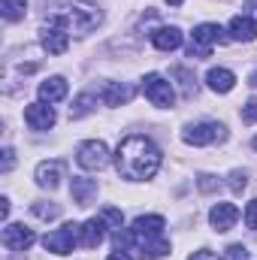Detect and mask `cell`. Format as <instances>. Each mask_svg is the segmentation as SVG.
Listing matches in <instances>:
<instances>
[{
    "mask_svg": "<svg viewBox=\"0 0 257 260\" xmlns=\"http://www.w3.org/2000/svg\"><path fill=\"white\" fill-rule=\"evenodd\" d=\"M245 224H248L251 230H257V200H251L248 209H245Z\"/></svg>",
    "mask_w": 257,
    "mask_h": 260,
    "instance_id": "31",
    "label": "cell"
},
{
    "mask_svg": "<svg viewBox=\"0 0 257 260\" xmlns=\"http://www.w3.org/2000/svg\"><path fill=\"white\" fill-rule=\"evenodd\" d=\"M167 3H170V6H182L185 0H167Z\"/></svg>",
    "mask_w": 257,
    "mask_h": 260,
    "instance_id": "38",
    "label": "cell"
},
{
    "mask_svg": "<svg viewBox=\"0 0 257 260\" xmlns=\"http://www.w3.org/2000/svg\"><path fill=\"white\" fill-rule=\"evenodd\" d=\"M30 209H34V215L43 218V221H55V218L61 215V206H58V203H46V200H37Z\"/></svg>",
    "mask_w": 257,
    "mask_h": 260,
    "instance_id": "24",
    "label": "cell"
},
{
    "mask_svg": "<svg viewBox=\"0 0 257 260\" xmlns=\"http://www.w3.org/2000/svg\"><path fill=\"white\" fill-rule=\"evenodd\" d=\"M24 121H27V127L30 130H49L55 127V109L49 106V103H30L27 109H24Z\"/></svg>",
    "mask_w": 257,
    "mask_h": 260,
    "instance_id": "9",
    "label": "cell"
},
{
    "mask_svg": "<svg viewBox=\"0 0 257 260\" xmlns=\"http://www.w3.org/2000/svg\"><path fill=\"white\" fill-rule=\"evenodd\" d=\"M227 254H230L233 260H245L248 248H245V245H230V248H227Z\"/></svg>",
    "mask_w": 257,
    "mask_h": 260,
    "instance_id": "33",
    "label": "cell"
},
{
    "mask_svg": "<svg viewBox=\"0 0 257 260\" xmlns=\"http://www.w3.org/2000/svg\"><path fill=\"white\" fill-rule=\"evenodd\" d=\"M142 94H145L157 109H170V106L176 103V91H173V85H170L160 73H148V76L142 79Z\"/></svg>",
    "mask_w": 257,
    "mask_h": 260,
    "instance_id": "3",
    "label": "cell"
},
{
    "mask_svg": "<svg viewBox=\"0 0 257 260\" xmlns=\"http://www.w3.org/2000/svg\"><path fill=\"white\" fill-rule=\"evenodd\" d=\"M130 230H133L136 242H139V239H157V236L164 233V218H160V215H139Z\"/></svg>",
    "mask_w": 257,
    "mask_h": 260,
    "instance_id": "13",
    "label": "cell"
},
{
    "mask_svg": "<svg viewBox=\"0 0 257 260\" xmlns=\"http://www.w3.org/2000/svg\"><path fill=\"white\" fill-rule=\"evenodd\" d=\"M188 260H221V257H218V254H212L209 248H200V251H194Z\"/></svg>",
    "mask_w": 257,
    "mask_h": 260,
    "instance_id": "34",
    "label": "cell"
},
{
    "mask_svg": "<svg viewBox=\"0 0 257 260\" xmlns=\"http://www.w3.org/2000/svg\"><path fill=\"white\" fill-rule=\"evenodd\" d=\"M12 164H15V151H12V148H3V167H0V170H3V173H9V170H12Z\"/></svg>",
    "mask_w": 257,
    "mask_h": 260,
    "instance_id": "32",
    "label": "cell"
},
{
    "mask_svg": "<svg viewBox=\"0 0 257 260\" xmlns=\"http://www.w3.org/2000/svg\"><path fill=\"white\" fill-rule=\"evenodd\" d=\"M43 49L49 55H64L70 49V30L55 24V21H49V27H43Z\"/></svg>",
    "mask_w": 257,
    "mask_h": 260,
    "instance_id": "8",
    "label": "cell"
},
{
    "mask_svg": "<svg viewBox=\"0 0 257 260\" xmlns=\"http://www.w3.org/2000/svg\"><path fill=\"white\" fill-rule=\"evenodd\" d=\"M206 85H209L215 94H227V91H233L236 76H233L230 70H224V67H212V70L206 73Z\"/></svg>",
    "mask_w": 257,
    "mask_h": 260,
    "instance_id": "16",
    "label": "cell"
},
{
    "mask_svg": "<svg viewBox=\"0 0 257 260\" xmlns=\"http://www.w3.org/2000/svg\"><path fill=\"white\" fill-rule=\"evenodd\" d=\"M251 85H257V73H251Z\"/></svg>",
    "mask_w": 257,
    "mask_h": 260,
    "instance_id": "39",
    "label": "cell"
},
{
    "mask_svg": "<svg viewBox=\"0 0 257 260\" xmlns=\"http://www.w3.org/2000/svg\"><path fill=\"white\" fill-rule=\"evenodd\" d=\"M182 139L188 145H209L215 139H224V127L221 124H212V121H203V124H194L182 133Z\"/></svg>",
    "mask_w": 257,
    "mask_h": 260,
    "instance_id": "6",
    "label": "cell"
},
{
    "mask_svg": "<svg viewBox=\"0 0 257 260\" xmlns=\"http://www.w3.org/2000/svg\"><path fill=\"white\" fill-rule=\"evenodd\" d=\"M227 185H230V191H233V194H242V191L248 188V176H245L242 170H233V173H230V182H227Z\"/></svg>",
    "mask_w": 257,
    "mask_h": 260,
    "instance_id": "26",
    "label": "cell"
},
{
    "mask_svg": "<svg viewBox=\"0 0 257 260\" xmlns=\"http://www.w3.org/2000/svg\"><path fill=\"white\" fill-rule=\"evenodd\" d=\"M245 12H248V18L257 21V0H245Z\"/></svg>",
    "mask_w": 257,
    "mask_h": 260,
    "instance_id": "35",
    "label": "cell"
},
{
    "mask_svg": "<svg viewBox=\"0 0 257 260\" xmlns=\"http://www.w3.org/2000/svg\"><path fill=\"white\" fill-rule=\"evenodd\" d=\"M94 106H97L94 94H88V91H85V94H79V97H76V103L70 106V118H73V121H76V118H85L88 112H94Z\"/></svg>",
    "mask_w": 257,
    "mask_h": 260,
    "instance_id": "22",
    "label": "cell"
},
{
    "mask_svg": "<svg viewBox=\"0 0 257 260\" xmlns=\"http://www.w3.org/2000/svg\"><path fill=\"white\" fill-rule=\"evenodd\" d=\"M139 254L145 260H160V257H167L170 254V242L167 239H139Z\"/></svg>",
    "mask_w": 257,
    "mask_h": 260,
    "instance_id": "20",
    "label": "cell"
},
{
    "mask_svg": "<svg viewBox=\"0 0 257 260\" xmlns=\"http://www.w3.org/2000/svg\"><path fill=\"white\" fill-rule=\"evenodd\" d=\"M49 21H55V24H61L67 30L85 37L88 30H94V27L103 21V15H100V9H97L94 3H88V0H58V6H55V12L49 15Z\"/></svg>",
    "mask_w": 257,
    "mask_h": 260,
    "instance_id": "2",
    "label": "cell"
},
{
    "mask_svg": "<svg viewBox=\"0 0 257 260\" xmlns=\"http://www.w3.org/2000/svg\"><path fill=\"white\" fill-rule=\"evenodd\" d=\"M173 76L182 82V91H185V97H194V94H197V82H194L191 70H185V67H176V70H173Z\"/></svg>",
    "mask_w": 257,
    "mask_h": 260,
    "instance_id": "25",
    "label": "cell"
},
{
    "mask_svg": "<svg viewBox=\"0 0 257 260\" xmlns=\"http://www.w3.org/2000/svg\"><path fill=\"white\" fill-rule=\"evenodd\" d=\"M70 194H73V200H76L79 206H91L94 197H97V182H94V179L73 176V182H70Z\"/></svg>",
    "mask_w": 257,
    "mask_h": 260,
    "instance_id": "15",
    "label": "cell"
},
{
    "mask_svg": "<svg viewBox=\"0 0 257 260\" xmlns=\"http://www.w3.org/2000/svg\"><path fill=\"white\" fill-rule=\"evenodd\" d=\"M133 100V85L127 82H106L103 88V103L106 106H124Z\"/></svg>",
    "mask_w": 257,
    "mask_h": 260,
    "instance_id": "14",
    "label": "cell"
},
{
    "mask_svg": "<svg viewBox=\"0 0 257 260\" xmlns=\"http://www.w3.org/2000/svg\"><path fill=\"white\" fill-rule=\"evenodd\" d=\"M0 218H3V221L9 218V200H6V197L0 200Z\"/></svg>",
    "mask_w": 257,
    "mask_h": 260,
    "instance_id": "36",
    "label": "cell"
},
{
    "mask_svg": "<svg viewBox=\"0 0 257 260\" xmlns=\"http://www.w3.org/2000/svg\"><path fill=\"white\" fill-rule=\"evenodd\" d=\"M251 145H254V151H257V136H254V142H251Z\"/></svg>",
    "mask_w": 257,
    "mask_h": 260,
    "instance_id": "40",
    "label": "cell"
},
{
    "mask_svg": "<svg viewBox=\"0 0 257 260\" xmlns=\"http://www.w3.org/2000/svg\"><path fill=\"white\" fill-rule=\"evenodd\" d=\"M242 121H245V124H257V97H251V100L245 103V109H242Z\"/></svg>",
    "mask_w": 257,
    "mask_h": 260,
    "instance_id": "29",
    "label": "cell"
},
{
    "mask_svg": "<svg viewBox=\"0 0 257 260\" xmlns=\"http://www.w3.org/2000/svg\"><path fill=\"white\" fill-rule=\"evenodd\" d=\"M67 97V79L64 76H52L46 82H40V100L43 103H58Z\"/></svg>",
    "mask_w": 257,
    "mask_h": 260,
    "instance_id": "18",
    "label": "cell"
},
{
    "mask_svg": "<svg viewBox=\"0 0 257 260\" xmlns=\"http://www.w3.org/2000/svg\"><path fill=\"white\" fill-rule=\"evenodd\" d=\"M209 221H212V227H215L218 233H227L230 227H236V221H239V209H236L233 203H215L212 212H209Z\"/></svg>",
    "mask_w": 257,
    "mask_h": 260,
    "instance_id": "10",
    "label": "cell"
},
{
    "mask_svg": "<svg viewBox=\"0 0 257 260\" xmlns=\"http://www.w3.org/2000/svg\"><path fill=\"white\" fill-rule=\"evenodd\" d=\"M221 34H224V30H221L218 24H197V27H194V43L212 49V43H221V40H224Z\"/></svg>",
    "mask_w": 257,
    "mask_h": 260,
    "instance_id": "21",
    "label": "cell"
},
{
    "mask_svg": "<svg viewBox=\"0 0 257 260\" xmlns=\"http://www.w3.org/2000/svg\"><path fill=\"white\" fill-rule=\"evenodd\" d=\"M106 260H130V254L127 251H115V254H109Z\"/></svg>",
    "mask_w": 257,
    "mask_h": 260,
    "instance_id": "37",
    "label": "cell"
},
{
    "mask_svg": "<svg viewBox=\"0 0 257 260\" xmlns=\"http://www.w3.org/2000/svg\"><path fill=\"white\" fill-rule=\"evenodd\" d=\"M254 37H257L254 18H248V15H236V18L230 21V40H236V43H251Z\"/></svg>",
    "mask_w": 257,
    "mask_h": 260,
    "instance_id": "19",
    "label": "cell"
},
{
    "mask_svg": "<svg viewBox=\"0 0 257 260\" xmlns=\"http://www.w3.org/2000/svg\"><path fill=\"white\" fill-rule=\"evenodd\" d=\"M76 236H79V227H76V224H67V227H58V230L46 233V236H43V245H46V251L70 254L73 245H76Z\"/></svg>",
    "mask_w": 257,
    "mask_h": 260,
    "instance_id": "5",
    "label": "cell"
},
{
    "mask_svg": "<svg viewBox=\"0 0 257 260\" xmlns=\"http://www.w3.org/2000/svg\"><path fill=\"white\" fill-rule=\"evenodd\" d=\"M106 239V221L103 218H91L79 227V245L82 248H97Z\"/></svg>",
    "mask_w": 257,
    "mask_h": 260,
    "instance_id": "12",
    "label": "cell"
},
{
    "mask_svg": "<svg viewBox=\"0 0 257 260\" xmlns=\"http://www.w3.org/2000/svg\"><path fill=\"white\" fill-rule=\"evenodd\" d=\"M0 12L6 21H21L24 12H27V0H3L0 3Z\"/></svg>",
    "mask_w": 257,
    "mask_h": 260,
    "instance_id": "23",
    "label": "cell"
},
{
    "mask_svg": "<svg viewBox=\"0 0 257 260\" xmlns=\"http://www.w3.org/2000/svg\"><path fill=\"white\" fill-rule=\"evenodd\" d=\"M151 43H154V49H160V52H176V49L182 46V30H179V27H157V30L151 34Z\"/></svg>",
    "mask_w": 257,
    "mask_h": 260,
    "instance_id": "17",
    "label": "cell"
},
{
    "mask_svg": "<svg viewBox=\"0 0 257 260\" xmlns=\"http://www.w3.org/2000/svg\"><path fill=\"white\" fill-rule=\"evenodd\" d=\"M64 170H67L64 160H43L37 167V185L46 188V191H55L61 185V179H64Z\"/></svg>",
    "mask_w": 257,
    "mask_h": 260,
    "instance_id": "11",
    "label": "cell"
},
{
    "mask_svg": "<svg viewBox=\"0 0 257 260\" xmlns=\"http://www.w3.org/2000/svg\"><path fill=\"white\" fill-rule=\"evenodd\" d=\"M197 188H200L203 194H212V191H218V179L209 176V173H203V176L197 179Z\"/></svg>",
    "mask_w": 257,
    "mask_h": 260,
    "instance_id": "28",
    "label": "cell"
},
{
    "mask_svg": "<svg viewBox=\"0 0 257 260\" xmlns=\"http://www.w3.org/2000/svg\"><path fill=\"white\" fill-rule=\"evenodd\" d=\"M34 239H37L34 230L24 224H6V230H3V245L9 251H27L34 245Z\"/></svg>",
    "mask_w": 257,
    "mask_h": 260,
    "instance_id": "7",
    "label": "cell"
},
{
    "mask_svg": "<svg viewBox=\"0 0 257 260\" xmlns=\"http://www.w3.org/2000/svg\"><path fill=\"white\" fill-rule=\"evenodd\" d=\"M76 160H79L82 170L97 173V170H103V167L109 164V148H106V142H100V139H88V142H82V145L76 148Z\"/></svg>",
    "mask_w": 257,
    "mask_h": 260,
    "instance_id": "4",
    "label": "cell"
},
{
    "mask_svg": "<svg viewBox=\"0 0 257 260\" xmlns=\"http://www.w3.org/2000/svg\"><path fill=\"white\" fill-rule=\"evenodd\" d=\"M100 218H103L106 224H112L115 230H121V224H124V215H121V209H112V206H109V209H103V215H100Z\"/></svg>",
    "mask_w": 257,
    "mask_h": 260,
    "instance_id": "27",
    "label": "cell"
},
{
    "mask_svg": "<svg viewBox=\"0 0 257 260\" xmlns=\"http://www.w3.org/2000/svg\"><path fill=\"white\" fill-rule=\"evenodd\" d=\"M115 170L130 182H145L160 170V151L148 136H127L115 151Z\"/></svg>",
    "mask_w": 257,
    "mask_h": 260,
    "instance_id": "1",
    "label": "cell"
},
{
    "mask_svg": "<svg viewBox=\"0 0 257 260\" xmlns=\"http://www.w3.org/2000/svg\"><path fill=\"white\" fill-rule=\"evenodd\" d=\"M188 55L197 58V61H203V58H209V55H212V49H206V46H200V43H191V46H188Z\"/></svg>",
    "mask_w": 257,
    "mask_h": 260,
    "instance_id": "30",
    "label": "cell"
}]
</instances>
